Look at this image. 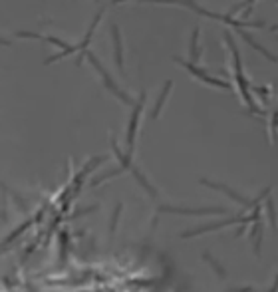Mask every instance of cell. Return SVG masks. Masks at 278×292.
<instances>
[{
  "instance_id": "obj_21",
  "label": "cell",
  "mask_w": 278,
  "mask_h": 292,
  "mask_svg": "<svg viewBox=\"0 0 278 292\" xmlns=\"http://www.w3.org/2000/svg\"><path fill=\"white\" fill-rule=\"evenodd\" d=\"M119 2H127V0H112V4H119ZM139 2H159V4H177V6H183L181 0H139Z\"/></svg>"
},
{
  "instance_id": "obj_18",
  "label": "cell",
  "mask_w": 278,
  "mask_h": 292,
  "mask_svg": "<svg viewBox=\"0 0 278 292\" xmlns=\"http://www.w3.org/2000/svg\"><path fill=\"white\" fill-rule=\"evenodd\" d=\"M266 215H268V219H270V227L272 229H278L276 225H278V219H276V209H274V201L270 199H266Z\"/></svg>"
},
{
  "instance_id": "obj_10",
  "label": "cell",
  "mask_w": 278,
  "mask_h": 292,
  "mask_svg": "<svg viewBox=\"0 0 278 292\" xmlns=\"http://www.w3.org/2000/svg\"><path fill=\"white\" fill-rule=\"evenodd\" d=\"M234 30H236V34H238V36H243V40H245V42H247L250 48H254L256 52H261V54H263L266 60H270V62H274V64H278V56H274L272 52H268V50H266L264 46H261L256 40H252V36H250L249 32H245L243 28H234Z\"/></svg>"
},
{
  "instance_id": "obj_17",
  "label": "cell",
  "mask_w": 278,
  "mask_h": 292,
  "mask_svg": "<svg viewBox=\"0 0 278 292\" xmlns=\"http://www.w3.org/2000/svg\"><path fill=\"white\" fill-rule=\"evenodd\" d=\"M123 167H117V169H112V171H107V173H102V175H98L96 179H91L89 181V185L91 187H96V185H100V183H103L105 179H109V177H116V175H119V173H123Z\"/></svg>"
},
{
  "instance_id": "obj_2",
  "label": "cell",
  "mask_w": 278,
  "mask_h": 292,
  "mask_svg": "<svg viewBox=\"0 0 278 292\" xmlns=\"http://www.w3.org/2000/svg\"><path fill=\"white\" fill-rule=\"evenodd\" d=\"M159 213H171V215L183 217H209V215H229L227 207H179V205H161L157 209Z\"/></svg>"
},
{
  "instance_id": "obj_12",
  "label": "cell",
  "mask_w": 278,
  "mask_h": 292,
  "mask_svg": "<svg viewBox=\"0 0 278 292\" xmlns=\"http://www.w3.org/2000/svg\"><path fill=\"white\" fill-rule=\"evenodd\" d=\"M201 259H203V261H205L207 264L213 268V272H215V275H217L220 280H225V278H227V270H225V266H223V264H220V262L217 261V259H215V257H213L209 250H203V252H201Z\"/></svg>"
},
{
  "instance_id": "obj_23",
  "label": "cell",
  "mask_w": 278,
  "mask_h": 292,
  "mask_svg": "<svg viewBox=\"0 0 278 292\" xmlns=\"http://www.w3.org/2000/svg\"><path fill=\"white\" fill-rule=\"evenodd\" d=\"M254 288L252 286H243V288H231V290H227V292H252Z\"/></svg>"
},
{
  "instance_id": "obj_1",
  "label": "cell",
  "mask_w": 278,
  "mask_h": 292,
  "mask_svg": "<svg viewBox=\"0 0 278 292\" xmlns=\"http://www.w3.org/2000/svg\"><path fill=\"white\" fill-rule=\"evenodd\" d=\"M199 183L205 185V187H209V189H215V191H219V193H223V195H227L231 201H234V203H238L245 211H250V209H254L256 205H261L268 195H270V187H266V189H263L261 193H258V197H254V199H249V197H245V195H240L238 191H234L233 187H229L227 183H217V181H211V179H207V177H203V179H199Z\"/></svg>"
},
{
  "instance_id": "obj_9",
  "label": "cell",
  "mask_w": 278,
  "mask_h": 292,
  "mask_svg": "<svg viewBox=\"0 0 278 292\" xmlns=\"http://www.w3.org/2000/svg\"><path fill=\"white\" fill-rule=\"evenodd\" d=\"M132 175H133V179L137 181V183L143 187V191H145L147 195L151 197V199H155V197H159V191H157V187H153V185L149 183V179H147L145 175H143V171L139 169L137 165H132Z\"/></svg>"
},
{
  "instance_id": "obj_5",
  "label": "cell",
  "mask_w": 278,
  "mask_h": 292,
  "mask_svg": "<svg viewBox=\"0 0 278 292\" xmlns=\"http://www.w3.org/2000/svg\"><path fill=\"white\" fill-rule=\"evenodd\" d=\"M173 60L179 64V66H183V68H187L193 76L197 77V80H201V82H205L209 86H213V88H223V90H233V86L231 84H227L225 80H219V77H211L207 74L205 70H201V68H197L193 62H185L183 58H173Z\"/></svg>"
},
{
  "instance_id": "obj_22",
  "label": "cell",
  "mask_w": 278,
  "mask_h": 292,
  "mask_svg": "<svg viewBox=\"0 0 278 292\" xmlns=\"http://www.w3.org/2000/svg\"><path fill=\"white\" fill-rule=\"evenodd\" d=\"M28 227H30V221H28V223H24V225H20V229H18L16 232H12L10 237H6V239H4V243H10V241H12V239H16V237H18V235H20L22 231H26Z\"/></svg>"
},
{
  "instance_id": "obj_16",
  "label": "cell",
  "mask_w": 278,
  "mask_h": 292,
  "mask_svg": "<svg viewBox=\"0 0 278 292\" xmlns=\"http://www.w3.org/2000/svg\"><path fill=\"white\" fill-rule=\"evenodd\" d=\"M189 54H191V62L197 64L201 54H199V26L193 28V34H191V46H189Z\"/></svg>"
},
{
  "instance_id": "obj_14",
  "label": "cell",
  "mask_w": 278,
  "mask_h": 292,
  "mask_svg": "<svg viewBox=\"0 0 278 292\" xmlns=\"http://www.w3.org/2000/svg\"><path fill=\"white\" fill-rule=\"evenodd\" d=\"M112 38H114V50H116V64L119 70H123V50H121V36L117 24H112Z\"/></svg>"
},
{
  "instance_id": "obj_3",
  "label": "cell",
  "mask_w": 278,
  "mask_h": 292,
  "mask_svg": "<svg viewBox=\"0 0 278 292\" xmlns=\"http://www.w3.org/2000/svg\"><path fill=\"white\" fill-rule=\"evenodd\" d=\"M88 60H89V64H91V66L96 68V72H98V74L102 76L103 86H105V88H107L109 92L114 93V95H116V98H117V100H119V102H123L125 106H135V104H133L132 98H129L127 93L123 92V90H119V88H117V84H116V82H114V77H112V76H109V74H107V72H105L103 64H102V62H100V60H98V56H96V54H91V52H88Z\"/></svg>"
},
{
  "instance_id": "obj_6",
  "label": "cell",
  "mask_w": 278,
  "mask_h": 292,
  "mask_svg": "<svg viewBox=\"0 0 278 292\" xmlns=\"http://www.w3.org/2000/svg\"><path fill=\"white\" fill-rule=\"evenodd\" d=\"M147 93L141 92L139 95V102L133 106L132 118H129V125H127V153L132 155L133 149H135V135H137V125H139V115L143 111V106H145Z\"/></svg>"
},
{
  "instance_id": "obj_11",
  "label": "cell",
  "mask_w": 278,
  "mask_h": 292,
  "mask_svg": "<svg viewBox=\"0 0 278 292\" xmlns=\"http://www.w3.org/2000/svg\"><path fill=\"white\" fill-rule=\"evenodd\" d=\"M102 161H105V157H103V155H100V157H94L91 161H88V165H86L84 169H82V171H80V173H78V175H76V179H73V195L78 193V189H80V185H82V181H84V179L88 177V173H89V171L94 169V167H98V165H100Z\"/></svg>"
},
{
  "instance_id": "obj_7",
  "label": "cell",
  "mask_w": 278,
  "mask_h": 292,
  "mask_svg": "<svg viewBox=\"0 0 278 292\" xmlns=\"http://www.w3.org/2000/svg\"><path fill=\"white\" fill-rule=\"evenodd\" d=\"M103 16V8L102 10H98V14L94 16V20H91V24H89L88 32H86V36H84V40H82V44H78V48H80V56H78V60H76V66L80 68L82 66V62H84V56H88V46L89 42H91V36H94V32H96V28H98V24H100V20H102Z\"/></svg>"
},
{
  "instance_id": "obj_15",
  "label": "cell",
  "mask_w": 278,
  "mask_h": 292,
  "mask_svg": "<svg viewBox=\"0 0 278 292\" xmlns=\"http://www.w3.org/2000/svg\"><path fill=\"white\" fill-rule=\"evenodd\" d=\"M112 149H114V153H116V157H117V161L121 163V167L123 169H132V155L129 153H123L121 151V147L117 145V139H116V135H112Z\"/></svg>"
},
{
  "instance_id": "obj_25",
  "label": "cell",
  "mask_w": 278,
  "mask_h": 292,
  "mask_svg": "<svg viewBox=\"0 0 278 292\" xmlns=\"http://www.w3.org/2000/svg\"><path fill=\"white\" fill-rule=\"evenodd\" d=\"M254 92L261 93V95H268V92H270V90H268V88H254Z\"/></svg>"
},
{
  "instance_id": "obj_19",
  "label": "cell",
  "mask_w": 278,
  "mask_h": 292,
  "mask_svg": "<svg viewBox=\"0 0 278 292\" xmlns=\"http://www.w3.org/2000/svg\"><path fill=\"white\" fill-rule=\"evenodd\" d=\"M121 209H123V205L117 203L116 209H114V215H112V221H109V237H112V239H114V235H116L117 221H119V215H121Z\"/></svg>"
},
{
  "instance_id": "obj_13",
  "label": "cell",
  "mask_w": 278,
  "mask_h": 292,
  "mask_svg": "<svg viewBox=\"0 0 278 292\" xmlns=\"http://www.w3.org/2000/svg\"><path fill=\"white\" fill-rule=\"evenodd\" d=\"M171 88H173V82H171V80H167V82H165V86H163L161 93H159V98H157L155 108L151 109V113H149L153 120H157V118H159V113H161V109H163V104H165L167 95H169V92H171Z\"/></svg>"
},
{
  "instance_id": "obj_26",
  "label": "cell",
  "mask_w": 278,
  "mask_h": 292,
  "mask_svg": "<svg viewBox=\"0 0 278 292\" xmlns=\"http://www.w3.org/2000/svg\"><path fill=\"white\" fill-rule=\"evenodd\" d=\"M94 2H100V0H94Z\"/></svg>"
},
{
  "instance_id": "obj_20",
  "label": "cell",
  "mask_w": 278,
  "mask_h": 292,
  "mask_svg": "<svg viewBox=\"0 0 278 292\" xmlns=\"http://www.w3.org/2000/svg\"><path fill=\"white\" fill-rule=\"evenodd\" d=\"M276 131H278V109L272 113V118H270V143L276 141Z\"/></svg>"
},
{
  "instance_id": "obj_4",
  "label": "cell",
  "mask_w": 278,
  "mask_h": 292,
  "mask_svg": "<svg viewBox=\"0 0 278 292\" xmlns=\"http://www.w3.org/2000/svg\"><path fill=\"white\" fill-rule=\"evenodd\" d=\"M245 217L247 215H233V217H227L225 221H217V223H207V225H199V227H195V229H191V231H185L181 232V239H193V237H199V235H205V232H213V231H220V229H225V227H229V225H243L245 223Z\"/></svg>"
},
{
  "instance_id": "obj_8",
  "label": "cell",
  "mask_w": 278,
  "mask_h": 292,
  "mask_svg": "<svg viewBox=\"0 0 278 292\" xmlns=\"http://www.w3.org/2000/svg\"><path fill=\"white\" fill-rule=\"evenodd\" d=\"M263 237H264V227H263V217H261L258 221L252 223L249 232V239L252 241V250H254L256 257H261V252H263Z\"/></svg>"
},
{
  "instance_id": "obj_24",
  "label": "cell",
  "mask_w": 278,
  "mask_h": 292,
  "mask_svg": "<svg viewBox=\"0 0 278 292\" xmlns=\"http://www.w3.org/2000/svg\"><path fill=\"white\" fill-rule=\"evenodd\" d=\"M266 292H278V272H276V278H274V282H272V286L268 288Z\"/></svg>"
}]
</instances>
